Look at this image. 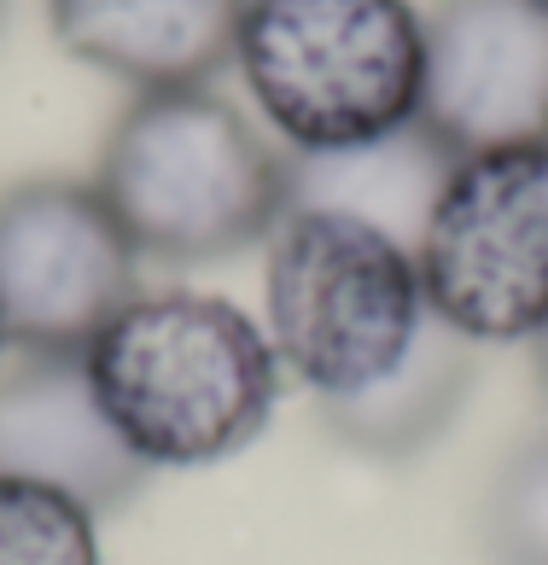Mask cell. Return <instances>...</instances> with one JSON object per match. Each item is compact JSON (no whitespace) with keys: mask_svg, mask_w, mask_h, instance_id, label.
Wrapping results in <instances>:
<instances>
[{"mask_svg":"<svg viewBox=\"0 0 548 565\" xmlns=\"http://www.w3.org/2000/svg\"><path fill=\"white\" fill-rule=\"evenodd\" d=\"M105 420L146 467H217L263 437L281 355L228 298L152 291L123 303L82 350Z\"/></svg>","mask_w":548,"mask_h":565,"instance_id":"1","label":"cell"},{"mask_svg":"<svg viewBox=\"0 0 548 565\" xmlns=\"http://www.w3.org/2000/svg\"><path fill=\"white\" fill-rule=\"evenodd\" d=\"M99 199L140 257L222 263L286 216V152L210 88L135 94L99 152Z\"/></svg>","mask_w":548,"mask_h":565,"instance_id":"2","label":"cell"},{"mask_svg":"<svg viewBox=\"0 0 548 565\" xmlns=\"http://www.w3.org/2000/svg\"><path fill=\"white\" fill-rule=\"evenodd\" d=\"M234 65L292 152H339L420 117L426 18L409 0H245Z\"/></svg>","mask_w":548,"mask_h":565,"instance_id":"3","label":"cell"},{"mask_svg":"<svg viewBox=\"0 0 548 565\" xmlns=\"http://www.w3.org/2000/svg\"><path fill=\"white\" fill-rule=\"evenodd\" d=\"M268 344L322 403L368 391L432 321L426 280L403 239L333 211H286L263 268Z\"/></svg>","mask_w":548,"mask_h":565,"instance_id":"4","label":"cell"},{"mask_svg":"<svg viewBox=\"0 0 548 565\" xmlns=\"http://www.w3.org/2000/svg\"><path fill=\"white\" fill-rule=\"evenodd\" d=\"M414 263L426 309L467 344L537 339L548 321V146L461 158Z\"/></svg>","mask_w":548,"mask_h":565,"instance_id":"5","label":"cell"},{"mask_svg":"<svg viewBox=\"0 0 548 565\" xmlns=\"http://www.w3.org/2000/svg\"><path fill=\"white\" fill-rule=\"evenodd\" d=\"M140 298V250L94 181L35 175L0 193V327L12 350L82 355Z\"/></svg>","mask_w":548,"mask_h":565,"instance_id":"6","label":"cell"},{"mask_svg":"<svg viewBox=\"0 0 548 565\" xmlns=\"http://www.w3.org/2000/svg\"><path fill=\"white\" fill-rule=\"evenodd\" d=\"M414 122L455 158L548 146V12L537 0H432Z\"/></svg>","mask_w":548,"mask_h":565,"instance_id":"7","label":"cell"},{"mask_svg":"<svg viewBox=\"0 0 548 565\" xmlns=\"http://www.w3.org/2000/svg\"><path fill=\"white\" fill-rule=\"evenodd\" d=\"M146 472L105 420L82 355L18 350V367L0 373V478H30L88 513H112L140 495Z\"/></svg>","mask_w":548,"mask_h":565,"instance_id":"8","label":"cell"},{"mask_svg":"<svg viewBox=\"0 0 548 565\" xmlns=\"http://www.w3.org/2000/svg\"><path fill=\"white\" fill-rule=\"evenodd\" d=\"M59 47L135 94L210 88L234 65L245 0H48Z\"/></svg>","mask_w":548,"mask_h":565,"instance_id":"9","label":"cell"},{"mask_svg":"<svg viewBox=\"0 0 548 565\" xmlns=\"http://www.w3.org/2000/svg\"><path fill=\"white\" fill-rule=\"evenodd\" d=\"M455 163L461 158L420 122L339 152H286V211H333L414 250Z\"/></svg>","mask_w":548,"mask_h":565,"instance_id":"10","label":"cell"},{"mask_svg":"<svg viewBox=\"0 0 548 565\" xmlns=\"http://www.w3.org/2000/svg\"><path fill=\"white\" fill-rule=\"evenodd\" d=\"M473 380H478L473 344L432 316L386 380H373L356 396H339V403H322V420L356 455L409 460L455 426V414L473 396Z\"/></svg>","mask_w":548,"mask_h":565,"instance_id":"11","label":"cell"},{"mask_svg":"<svg viewBox=\"0 0 548 565\" xmlns=\"http://www.w3.org/2000/svg\"><path fill=\"white\" fill-rule=\"evenodd\" d=\"M0 565H99L94 513L48 484L0 478Z\"/></svg>","mask_w":548,"mask_h":565,"instance_id":"12","label":"cell"},{"mask_svg":"<svg viewBox=\"0 0 548 565\" xmlns=\"http://www.w3.org/2000/svg\"><path fill=\"white\" fill-rule=\"evenodd\" d=\"M484 554L491 565H548V431L502 460L484 495Z\"/></svg>","mask_w":548,"mask_h":565,"instance_id":"13","label":"cell"},{"mask_svg":"<svg viewBox=\"0 0 548 565\" xmlns=\"http://www.w3.org/2000/svg\"><path fill=\"white\" fill-rule=\"evenodd\" d=\"M531 350H537V380H542V391H548V321L537 327V339H531Z\"/></svg>","mask_w":548,"mask_h":565,"instance_id":"14","label":"cell"},{"mask_svg":"<svg viewBox=\"0 0 548 565\" xmlns=\"http://www.w3.org/2000/svg\"><path fill=\"white\" fill-rule=\"evenodd\" d=\"M0 24H7V0H0Z\"/></svg>","mask_w":548,"mask_h":565,"instance_id":"15","label":"cell"},{"mask_svg":"<svg viewBox=\"0 0 548 565\" xmlns=\"http://www.w3.org/2000/svg\"><path fill=\"white\" fill-rule=\"evenodd\" d=\"M0 350H7V327H0Z\"/></svg>","mask_w":548,"mask_h":565,"instance_id":"16","label":"cell"},{"mask_svg":"<svg viewBox=\"0 0 548 565\" xmlns=\"http://www.w3.org/2000/svg\"><path fill=\"white\" fill-rule=\"evenodd\" d=\"M537 7H542V12H548V0H537Z\"/></svg>","mask_w":548,"mask_h":565,"instance_id":"17","label":"cell"}]
</instances>
